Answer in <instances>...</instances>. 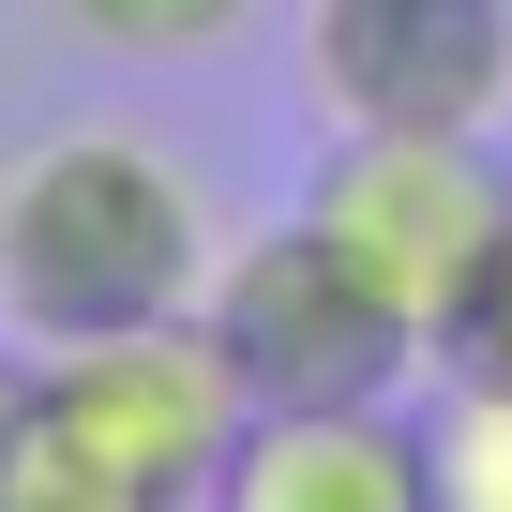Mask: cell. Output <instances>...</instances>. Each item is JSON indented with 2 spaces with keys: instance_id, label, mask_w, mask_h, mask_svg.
Returning <instances> with one entry per match:
<instances>
[{
  "instance_id": "ba28073f",
  "label": "cell",
  "mask_w": 512,
  "mask_h": 512,
  "mask_svg": "<svg viewBox=\"0 0 512 512\" xmlns=\"http://www.w3.org/2000/svg\"><path fill=\"white\" fill-rule=\"evenodd\" d=\"M61 16L91 46H121V61H196V46H226L256 16V0H61Z\"/></svg>"
},
{
  "instance_id": "8fae6325",
  "label": "cell",
  "mask_w": 512,
  "mask_h": 512,
  "mask_svg": "<svg viewBox=\"0 0 512 512\" xmlns=\"http://www.w3.org/2000/svg\"><path fill=\"white\" fill-rule=\"evenodd\" d=\"M16 437H31V347L0 332V452H16Z\"/></svg>"
},
{
  "instance_id": "9c48e42d",
  "label": "cell",
  "mask_w": 512,
  "mask_h": 512,
  "mask_svg": "<svg viewBox=\"0 0 512 512\" xmlns=\"http://www.w3.org/2000/svg\"><path fill=\"white\" fill-rule=\"evenodd\" d=\"M0 512H136V497H121V482H106V467H91V452L31 407V437L0 452Z\"/></svg>"
},
{
  "instance_id": "8992f818",
  "label": "cell",
  "mask_w": 512,
  "mask_h": 512,
  "mask_svg": "<svg viewBox=\"0 0 512 512\" xmlns=\"http://www.w3.org/2000/svg\"><path fill=\"white\" fill-rule=\"evenodd\" d=\"M211 512H437L422 407H256Z\"/></svg>"
},
{
  "instance_id": "277c9868",
  "label": "cell",
  "mask_w": 512,
  "mask_h": 512,
  "mask_svg": "<svg viewBox=\"0 0 512 512\" xmlns=\"http://www.w3.org/2000/svg\"><path fill=\"white\" fill-rule=\"evenodd\" d=\"M302 211L332 226V256H347L422 347H452L482 256L512 226V166H497V136H332V166H317Z\"/></svg>"
},
{
  "instance_id": "7a4b0ae2",
  "label": "cell",
  "mask_w": 512,
  "mask_h": 512,
  "mask_svg": "<svg viewBox=\"0 0 512 512\" xmlns=\"http://www.w3.org/2000/svg\"><path fill=\"white\" fill-rule=\"evenodd\" d=\"M196 317H211V347L241 362V392L256 407H392L437 347L332 256V226L317 211H287V226H256V241H226L211 256V287H196Z\"/></svg>"
},
{
  "instance_id": "5b68a950",
  "label": "cell",
  "mask_w": 512,
  "mask_h": 512,
  "mask_svg": "<svg viewBox=\"0 0 512 512\" xmlns=\"http://www.w3.org/2000/svg\"><path fill=\"white\" fill-rule=\"evenodd\" d=\"M302 91L332 136H497L512 121V0H317Z\"/></svg>"
},
{
  "instance_id": "3957f363",
  "label": "cell",
  "mask_w": 512,
  "mask_h": 512,
  "mask_svg": "<svg viewBox=\"0 0 512 512\" xmlns=\"http://www.w3.org/2000/svg\"><path fill=\"white\" fill-rule=\"evenodd\" d=\"M31 407L136 497V512H211L256 392L241 362L211 347V317H151V332H91V347H46L31 362Z\"/></svg>"
},
{
  "instance_id": "30bf717a",
  "label": "cell",
  "mask_w": 512,
  "mask_h": 512,
  "mask_svg": "<svg viewBox=\"0 0 512 512\" xmlns=\"http://www.w3.org/2000/svg\"><path fill=\"white\" fill-rule=\"evenodd\" d=\"M437 362L452 377H512V226H497V256H482V287H467V317H452Z\"/></svg>"
},
{
  "instance_id": "6da1fadb",
  "label": "cell",
  "mask_w": 512,
  "mask_h": 512,
  "mask_svg": "<svg viewBox=\"0 0 512 512\" xmlns=\"http://www.w3.org/2000/svg\"><path fill=\"white\" fill-rule=\"evenodd\" d=\"M211 211L196 181L136 136V121H61L0 166V332L31 362L46 347H91V332H151V317H196L211 287Z\"/></svg>"
},
{
  "instance_id": "52a82bcc",
  "label": "cell",
  "mask_w": 512,
  "mask_h": 512,
  "mask_svg": "<svg viewBox=\"0 0 512 512\" xmlns=\"http://www.w3.org/2000/svg\"><path fill=\"white\" fill-rule=\"evenodd\" d=\"M422 467H437V512H512V377H452L422 407Z\"/></svg>"
}]
</instances>
